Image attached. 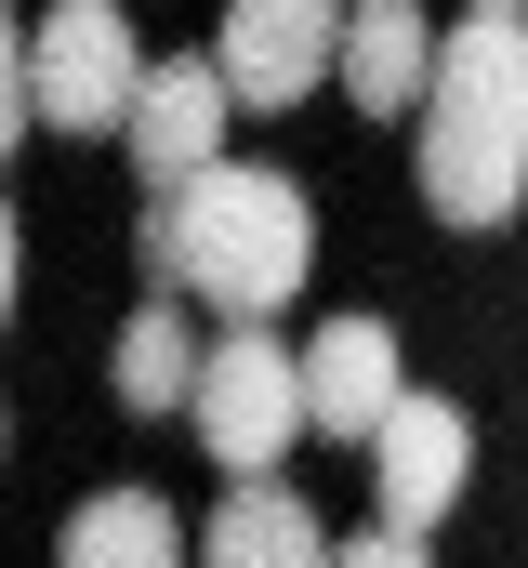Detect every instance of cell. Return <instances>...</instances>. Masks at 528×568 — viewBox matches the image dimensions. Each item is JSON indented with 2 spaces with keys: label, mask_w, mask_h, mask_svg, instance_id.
<instances>
[{
  "label": "cell",
  "mask_w": 528,
  "mask_h": 568,
  "mask_svg": "<svg viewBox=\"0 0 528 568\" xmlns=\"http://www.w3.org/2000/svg\"><path fill=\"white\" fill-rule=\"evenodd\" d=\"M304 265H317V212L264 159H212L199 185H172L145 212V278L185 291V304H212L225 331H264L304 291Z\"/></svg>",
  "instance_id": "cell-1"
},
{
  "label": "cell",
  "mask_w": 528,
  "mask_h": 568,
  "mask_svg": "<svg viewBox=\"0 0 528 568\" xmlns=\"http://www.w3.org/2000/svg\"><path fill=\"white\" fill-rule=\"evenodd\" d=\"M185 424H199V449H212L225 476H277L291 436H304V357H291L277 331H212Z\"/></svg>",
  "instance_id": "cell-2"
},
{
  "label": "cell",
  "mask_w": 528,
  "mask_h": 568,
  "mask_svg": "<svg viewBox=\"0 0 528 568\" xmlns=\"http://www.w3.org/2000/svg\"><path fill=\"white\" fill-rule=\"evenodd\" d=\"M132 93H145V40H132L120 0H53L27 27V106L53 133H120Z\"/></svg>",
  "instance_id": "cell-3"
},
{
  "label": "cell",
  "mask_w": 528,
  "mask_h": 568,
  "mask_svg": "<svg viewBox=\"0 0 528 568\" xmlns=\"http://www.w3.org/2000/svg\"><path fill=\"white\" fill-rule=\"evenodd\" d=\"M331 53H344V0H225V27H212V67L238 106H304L331 80Z\"/></svg>",
  "instance_id": "cell-4"
},
{
  "label": "cell",
  "mask_w": 528,
  "mask_h": 568,
  "mask_svg": "<svg viewBox=\"0 0 528 568\" xmlns=\"http://www.w3.org/2000/svg\"><path fill=\"white\" fill-rule=\"evenodd\" d=\"M225 106H238V93H225L212 53H159V67H145V93H132V120H120L145 199H172V185H199V172L225 159Z\"/></svg>",
  "instance_id": "cell-5"
},
{
  "label": "cell",
  "mask_w": 528,
  "mask_h": 568,
  "mask_svg": "<svg viewBox=\"0 0 528 568\" xmlns=\"http://www.w3.org/2000/svg\"><path fill=\"white\" fill-rule=\"evenodd\" d=\"M370 476H384V529H436L449 503H463V476H476V424L449 410V397H396L384 436H370Z\"/></svg>",
  "instance_id": "cell-6"
},
{
  "label": "cell",
  "mask_w": 528,
  "mask_h": 568,
  "mask_svg": "<svg viewBox=\"0 0 528 568\" xmlns=\"http://www.w3.org/2000/svg\"><path fill=\"white\" fill-rule=\"evenodd\" d=\"M357 120H423L436 93V13L423 0H344V53H331Z\"/></svg>",
  "instance_id": "cell-7"
},
{
  "label": "cell",
  "mask_w": 528,
  "mask_h": 568,
  "mask_svg": "<svg viewBox=\"0 0 528 568\" xmlns=\"http://www.w3.org/2000/svg\"><path fill=\"white\" fill-rule=\"evenodd\" d=\"M409 172H423L436 225H516V199H528V133H489V120H449V106H423Z\"/></svg>",
  "instance_id": "cell-8"
},
{
  "label": "cell",
  "mask_w": 528,
  "mask_h": 568,
  "mask_svg": "<svg viewBox=\"0 0 528 568\" xmlns=\"http://www.w3.org/2000/svg\"><path fill=\"white\" fill-rule=\"evenodd\" d=\"M409 397V371H396V331L384 317H331L317 344H304V436H384V410Z\"/></svg>",
  "instance_id": "cell-9"
},
{
  "label": "cell",
  "mask_w": 528,
  "mask_h": 568,
  "mask_svg": "<svg viewBox=\"0 0 528 568\" xmlns=\"http://www.w3.org/2000/svg\"><path fill=\"white\" fill-rule=\"evenodd\" d=\"M449 120H489V133H528V13H463L436 40V93Z\"/></svg>",
  "instance_id": "cell-10"
},
{
  "label": "cell",
  "mask_w": 528,
  "mask_h": 568,
  "mask_svg": "<svg viewBox=\"0 0 528 568\" xmlns=\"http://www.w3.org/2000/svg\"><path fill=\"white\" fill-rule=\"evenodd\" d=\"M199 568H331V529L277 489V476H238L199 529Z\"/></svg>",
  "instance_id": "cell-11"
},
{
  "label": "cell",
  "mask_w": 528,
  "mask_h": 568,
  "mask_svg": "<svg viewBox=\"0 0 528 568\" xmlns=\"http://www.w3.org/2000/svg\"><path fill=\"white\" fill-rule=\"evenodd\" d=\"M53 568H199V542H185V516H172L159 489H93V503L67 516Z\"/></svg>",
  "instance_id": "cell-12"
},
{
  "label": "cell",
  "mask_w": 528,
  "mask_h": 568,
  "mask_svg": "<svg viewBox=\"0 0 528 568\" xmlns=\"http://www.w3.org/2000/svg\"><path fill=\"white\" fill-rule=\"evenodd\" d=\"M199 331H185V291H145L120 317V410H185L199 397Z\"/></svg>",
  "instance_id": "cell-13"
},
{
  "label": "cell",
  "mask_w": 528,
  "mask_h": 568,
  "mask_svg": "<svg viewBox=\"0 0 528 568\" xmlns=\"http://www.w3.org/2000/svg\"><path fill=\"white\" fill-rule=\"evenodd\" d=\"M27 120H40V106H27V40H13V13H0V159H13Z\"/></svg>",
  "instance_id": "cell-14"
},
{
  "label": "cell",
  "mask_w": 528,
  "mask_h": 568,
  "mask_svg": "<svg viewBox=\"0 0 528 568\" xmlns=\"http://www.w3.org/2000/svg\"><path fill=\"white\" fill-rule=\"evenodd\" d=\"M331 568H436L409 529H357V542H331Z\"/></svg>",
  "instance_id": "cell-15"
},
{
  "label": "cell",
  "mask_w": 528,
  "mask_h": 568,
  "mask_svg": "<svg viewBox=\"0 0 528 568\" xmlns=\"http://www.w3.org/2000/svg\"><path fill=\"white\" fill-rule=\"evenodd\" d=\"M13 278H27V252H13V212H0V331H13Z\"/></svg>",
  "instance_id": "cell-16"
},
{
  "label": "cell",
  "mask_w": 528,
  "mask_h": 568,
  "mask_svg": "<svg viewBox=\"0 0 528 568\" xmlns=\"http://www.w3.org/2000/svg\"><path fill=\"white\" fill-rule=\"evenodd\" d=\"M476 13H528V0H476Z\"/></svg>",
  "instance_id": "cell-17"
}]
</instances>
